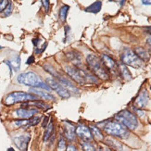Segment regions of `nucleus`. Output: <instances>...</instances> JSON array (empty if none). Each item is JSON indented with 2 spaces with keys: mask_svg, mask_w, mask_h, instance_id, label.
<instances>
[{
  "mask_svg": "<svg viewBox=\"0 0 151 151\" xmlns=\"http://www.w3.org/2000/svg\"><path fill=\"white\" fill-rule=\"evenodd\" d=\"M65 73H66L73 81L77 83L84 85L86 83H97V78L89 71L83 69H79L74 66H65Z\"/></svg>",
  "mask_w": 151,
  "mask_h": 151,
  "instance_id": "obj_1",
  "label": "nucleus"
},
{
  "mask_svg": "<svg viewBox=\"0 0 151 151\" xmlns=\"http://www.w3.org/2000/svg\"><path fill=\"white\" fill-rule=\"evenodd\" d=\"M86 61L90 70L96 77L105 81L109 80V73L107 70V68L105 67V65L103 64L100 58L96 57V55L90 54L86 57Z\"/></svg>",
  "mask_w": 151,
  "mask_h": 151,
  "instance_id": "obj_2",
  "label": "nucleus"
},
{
  "mask_svg": "<svg viewBox=\"0 0 151 151\" xmlns=\"http://www.w3.org/2000/svg\"><path fill=\"white\" fill-rule=\"evenodd\" d=\"M18 82L22 84L28 85V86H32L34 88H39V89H45V90H50V87L47 85V83H44L40 77L36 73H22L18 76Z\"/></svg>",
  "mask_w": 151,
  "mask_h": 151,
  "instance_id": "obj_3",
  "label": "nucleus"
},
{
  "mask_svg": "<svg viewBox=\"0 0 151 151\" xmlns=\"http://www.w3.org/2000/svg\"><path fill=\"white\" fill-rule=\"evenodd\" d=\"M115 119L129 130H134L138 126V121H137L136 116L127 109L120 111L117 115H115Z\"/></svg>",
  "mask_w": 151,
  "mask_h": 151,
  "instance_id": "obj_4",
  "label": "nucleus"
},
{
  "mask_svg": "<svg viewBox=\"0 0 151 151\" xmlns=\"http://www.w3.org/2000/svg\"><path fill=\"white\" fill-rule=\"evenodd\" d=\"M35 100H38V96L32 94L18 91V92H12V93L6 96L5 97L4 103L9 106V105H13L19 102H28V101H35Z\"/></svg>",
  "mask_w": 151,
  "mask_h": 151,
  "instance_id": "obj_5",
  "label": "nucleus"
},
{
  "mask_svg": "<svg viewBox=\"0 0 151 151\" xmlns=\"http://www.w3.org/2000/svg\"><path fill=\"white\" fill-rule=\"evenodd\" d=\"M104 131L108 134L121 137V138H127L129 136V132L125 126H123L119 122H109L104 127Z\"/></svg>",
  "mask_w": 151,
  "mask_h": 151,
  "instance_id": "obj_6",
  "label": "nucleus"
},
{
  "mask_svg": "<svg viewBox=\"0 0 151 151\" xmlns=\"http://www.w3.org/2000/svg\"><path fill=\"white\" fill-rule=\"evenodd\" d=\"M44 68H45V70L47 71V73H49L51 75H53L55 78H56V80L60 83L62 86L66 89V90H68L69 92H71V93H78L79 92V90H78V88H76L74 85L71 83V82L70 81V80H68L67 78H65L63 75H61L60 73H58L57 70H55L53 68H52L50 65H48V64H45L44 65Z\"/></svg>",
  "mask_w": 151,
  "mask_h": 151,
  "instance_id": "obj_7",
  "label": "nucleus"
},
{
  "mask_svg": "<svg viewBox=\"0 0 151 151\" xmlns=\"http://www.w3.org/2000/svg\"><path fill=\"white\" fill-rule=\"evenodd\" d=\"M122 61L123 64L128 65L133 68H141L143 66V61L136 56L134 50L125 48L122 54Z\"/></svg>",
  "mask_w": 151,
  "mask_h": 151,
  "instance_id": "obj_8",
  "label": "nucleus"
},
{
  "mask_svg": "<svg viewBox=\"0 0 151 151\" xmlns=\"http://www.w3.org/2000/svg\"><path fill=\"white\" fill-rule=\"evenodd\" d=\"M45 81H47V83L50 87V89H53L54 91H56L57 94L60 97H62V98L70 97V92L65 89L62 85L56 80V79L52 78V77H50V78L48 77V78H47V80H45Z\"/></svg>",
  "mask_w": 151,
  "mask_h": 151,
  "instance_id": "obj_9",
  "label": "nucleus"
},
{
  "mask_svg": "<svg viewBox=\"0 0 151 151\" xmlns=\"http://www.w3.org/2000/svg\"><path fill=\"white\" fill-rule=\"evenodd\" d=\"M66 57L68 60L73 63V66L82 69L83 64V57L81 55V53L75 51V50H70L66 53Z\"/></svg>",
  "mask_w": 151,
  "mask_h": 151,
  "instance_id": "obj_10",
  "label": "nucleus"
},
{
  "mask_svg": "<svg viewBox=\"0 0 151 151\" xmlns=\"http://www.w3.org/2000/svg\"><path fill=\"white\" fill-rule=\"evenodd\" d=\"M149 101V95L147 89H143L138 96H136L134 100V106L136 108H138L139 109H142L144 108H146L148 104Z\"/></svg>",
  "mask_w": 151,
  "mask_h": 151,
  "instance_id": "obj_11",
  "label": "nucleus"
},
{
  "mask_svg": "<svg viewBox=\"0 0 151 151\" xmlns=\"http://www.w3.org/2000/svg\"><path fill=\"white\" fill-rule=\"evenodd\" d=\"M100 60H102L103 64L105 65V67L107 68L108 70L111 71V73H119V67H118V64L116 63V61L113 60L112 58H110L108 55L103 54L100 58Z\"/></svg>",
  "mask_w": 151,
  "mask_h": 151,
  "instance_id": "obj_12",
  "label": "nucleus"
},
{
  "mask_svg": "<svg viewBox=\"0 0 151 151\" xmlns=\"http://www.w3.org/2000/svg\"><path fill=\"white\" fill-rule=\"evenodd\" d=\"M76 134L83 141H90L93 139V135L91 134L90 128L84 124H79L76 128Z\"/></svg>",
  "mask_w": 151,
  "mask_h": 151,
  "instance_id": "obj_13",
  "label": "nucleus"
},
{
  "mask_svg": "<svg viewBox=\"0 0 151 151\" xmlns=\"http://www.w3.org/2000/svg\"><path fill=\"white\" fill-rule=\"evenodd\" d=\"M13 141H14L16 147L22 151H26L27 149V146H28V143L30 141V134H22V135H19V136H15L13 138Z\"/></svg>",
  "mask_w": 151,
  "mask_h": 151,
  "instance_id": "obj_14",
  "label": "nucleus"
},
{
  "mask_svg": "<svg viewBox=\"0 0 151 151\" xmlns=\"http://www.w3.org/2000/svg\"><path fill=\"white\" fill-rule=\"evenodd\" d=\"M37 112L38 110L36 109H19L14 111V115L22 120H29Z\"/></svg>",
  "mask_w": 151,
  "mask_h": 151,
  "instance_id": "obj_15",
  "label": "nucleus"
},
{
  "mask_svg": "<svg viewBox=\"0 0 151 151\" xmlns=\"http://www.w3.org/2000/svg\"><path fill=\"white\" fill-rule=\"evenodd\" d=\"M105 144H106L108 147H111L116 151H123L124 150L123 144L121 143L119 140L113 138V137H107V138L105 139Z\"/></svg>",
  "mask_w": 151,
  "mask_h": 151,
  "instance_id": "obj_16",
  "label": "nucleus"
},
{
  "mask_svg": "<svg viewBox=\"0 0 151 151\" xmlns=\"http://www.w3.org/2000/svg\"><path fill=\"white\" fill-rule=\"evenodd\" d=\"M64 133H65V136L67 137L68 140L73 141L75 138L76 128L74 127L73 124H71L68 122H64Z\"/></svg>",
  "mask_w": 151,
  "mask_h": 151,
  "instance_id": "obj_17",
  "label": "nucleus"
},
{
  "mask_svg": "<svg viewBox=\"0 0 151 151\" xmlns=\"http://www.w3.org/2000/svg\"><path fill=\"white\" fill-rule=\"evenodd\" d=\"M41 118L40 117H35V118H32V119L29 120H19V121H15L14 124L16 126L19 127H29V126H34L35 124H37L39 122H40Z\"/></svg>",
  "mask_w": 151,
  "mask_h": 151,
  "instance_id": "obj_18",
  "label": "nucleus"
},
{
  "mask_svg": "<svg viewBox=\"0 0 151 151\" xmlns=\"http://www.w3.org/2000/svg\"><path fill=\"white\" fill-rule=\"evenodd\" d=\"M30 92L32 93V95H35L38 97H42L45 100H55V96H53L51 94L47 93V92H45L42 89H39V88H31Z\"/></svg>",
  "mask_w": 151,
  "mask_h": 151,
  "instance_id": "obj_19",
  "label": "nucleus"
},
{
  "mask_svg": "<svg viewBox=\"0 0 151 151\" xmlns=\"http://www.w3.org/2000/svg\"><path fill=\"white\" fill-rule=\"evenodd\" d=\"M118 67H119V71L121 75L122 76V78L125 81H131L132 80V74H131L130 70H128V68L126 67L125 64H123L122 62L118 64Z\"/></svg>",
  "mask_w": 151,
  "mask_h": 151,
  "instance_id": "obj_20",
  "label": "nucleus"
},
{
  "mask_svg": "<svg viewBox=\"0 0 151 151\" xmlns=\"http://www.w3.org/2000/svg\"><path fill=\"white\" fill-rule=\"evenodd\" d=\"M134 53L136 54V56L138 57L140 60L142 61H147L149 60V58H150V55L148 54V52L145 49V48H143V47H135L134 48Z\"/></svg>",
  "mask_w": 151,
  "mask_h": 151,
  "instance_id": "obj_21",
  "label": "nucleus"
},
{
  "mask_svg": "<svg viewBox=\"0 0 151 151\" xmlns=\"http://www.w3.org/2000/svg\"><path fill=\"white\" fill-rule=\"evenodd\" d=\"M22 106H35L40 109H50V106L47 104H45V102L41 101V100H35V101H28L26 103H23Z\"/></svg>",
  "mask_w": 151,
  "mask_h": 151,
  "instance_id": "obj_22",
  "label": "nucleus"
},
{
  "mask_svg": "<svg viewBox=\"0 0 151 151\" xmlns=\"http://www.w3.org/2000/svg\"><path fill=\"white\" fill-rule=\"evenodd\" d=\"M101 8H102V2L96 1L93 4H91L89 6H87V8L85 9V11L90 12V13H98L100 11Z\"/></svg>",
  "mask_w": 151,
  "mask_h": 151,
  "instance_id": "obj_23",
  "label": "nucleus"
},
{
  "mask_svg": "<svg viewBox=\"0 0 151 151\" xmlns=\"http://www.w3.org/2000/svg\"><path fill=\"white\" fill-rule=\"evenodd\" d=\"M90 131H91V134L93 135L94 138H96V140L98 141H101V140H104V136L102 134V133L100 132V130L98 129L96 126H94V125H91L90 127Z\"/></svg>",
  "mask_w": 151,
  "mask_h": 151,
  "instance_id": "obj_24",
  "label": "nucleus"
},
{
  "mask_svg": "<svg viewBox=\"0 0 151 151\" xmlns=\"http://www.w3.org/2000/svg\"><path fill=\"white\" fill-rule=\"evenodd\" d=\"M9 62L12 66V69L15 71H18L19 70V68H21V58H19V56L15 55L13 58H11Z\"/></svg>",
  "mask_w": 151,
  "mask_h": 151,
  "instance_id": "obj_25",
  "label": "nucleus"
},
{
  "mask_svg": "<svg viewBox=\"0 0 151 151\" xmlns=\"http://www.w3.org/2000/svg\"><path fill=\"white\" fill-rule=\"evenodd\" d=\"M54 131V124H53V122L50 121L47 124V129H45V134H44V141H47L50 137H51V134L53 133Z\"/></svg>",
  "mask_w": 151,
  "mask_h": 151,
  "instance_id": "obj_26",
  "label": "nucleus"
},
{
  "mask_svg": "<svg viewBox=\"0 0 151 151\" xmlns=\"http://www.w3.org/2000/svg\"><path fill=\"white\" fill-rule=\"evenodd\" d=\"M69 9H70V6L68 5H64L60 8V19L61 22H65V21H66Z\"/></svg>",
  "mask_w": 151,
  "mask_h": 151,
  "instance_id": "obj_27",
  "label": "nucleus"
},
{
  "mask_svg": "<svg viewBox=\"0 0 151 151\" xmlns=\"http://www.w3.org/2000/svg\"><path fill=\"white\" fill-rule=\"evenodd\" d=\"M81 145H82V148L83 151H96L95 146L88 141H83L81 143Z\"/></svg>",
  "mask_w": 151,
  "mask_h": 151,
  "instance_id": "obj_28",
  "label": "nucleus"
},
{
  "mask_svg": "<svg viewBox=\"0 0 151 151\" xmlns=\"http://www.w3.org/2000/svg\"><path fill=\"white\" fill-rule=\"evenodd\" d=\"M12 9H13V4H12V2H9L8 6H6V9L2 12V16L3 17H9V15H11Z\"/></svg>",
  "mask_w": 151,
  "mask_h": 151,
  "instance_id": "obj_29",
  "label": "nucleus"
},
{
  "mask_svg": "<svg viewBox=\"0 0 151 151\" xmlns=\"http://www.w3.org/2000/svg\"><path fill=\"white\" fill-rule=\"evenodd\" d=\"M65 147H66V141H65L63 136H60V138L58 143V149L60 151H63L65 149Z\"/></svg>",
  "mask_w": 151,
  "mask_h": 151,
  "instance_id": "obj_30",
  "label": "nucleus"
},
{
  "mask_svg": "<svg viewBox=\"0 0 151 151\" xmlns=\"http://www.w3.org/2000/svg\"><path fill=\"white\" fill-rule=\"evenodd\" d=\"M9 1H0V13L3 12V10L6 9V6H8Z\"/></svg>",
  "mask_w": 151,
  "mask_h": 151,
  "instance_id": "obj_31",
  "label": "nucleus"
},
{
  "mask_svg": "<svg viewBox=\"0 0 151 151\" xmlns=\"http://www.w3.org/2000/svg\"><path fill=\"white\" fill-rule=\"evenodd\" d=\"M42 3V5L45 6V11H48V9H49V1H47V0H43V1L41 2Z\"/></svg>",
  "mask_w": 151,
  "mask_h": 151,
  "instance_id": "obj_32",
  "label": "nucleus"
},
{
  "mask_svg": "<svg viewBox=\"0 0 151 151\" xmlns=\"http://www.w3.org/2000/svg\"><path fill=\"white\" fill-rule=\"evenodd\" d=\"M66 151H78L76 147L73 146V145H69L66 148Z\"/></svg>",
  "mask_w": 151,
  "mask_h": 151,
  "instance_id": "obj_33",
  "label": "nucleus"
},
{
  "mask_svg": "<svg viewBox=\"0 0 151 151\" xmlns=\"http://www.w3.org/2000/svg\"><path fill=\"white\" fill-rule=\"evenodd\" d=\"M35 62V57L34 56H31L28 60H27V61H26V64L27 65H30V64H32V63H34Z\"/></svg>",
  "mask_w": 151,
  "mask_h": 151,
  "instance_id": "obj_34",
  "label": "nucleus"
},
{
  "mask_svg": "<svg viewBox=\"0 0 151 151\" xmlns=\"http://www.w3.org/2000/svg\"><path fill=\"white\" fill-rule=\"evenodd\" d=\"M135 111H136V113L138 114L139 116H143L144 114H145V112H144V110L139 109H135Z\"/></svg>",
  "mask_w": 151,
  "mask_h": 151,
  "instance_id": "obj_35",
  "label": "nucleus"
},
{
  "mask_svg": "<svg viewBox=\"0 0 151 151\" xmlns=\"http://www.w3.org/2000/svg\"><path fill=\"white\" fill-rule=\"evenodd\" d=\"M5 63L9 66V71H10V75H11V74H12V66H11V64H10L9 60H6V61H5Z\"/></svg>",
  "mask_w": 151,
  "mask_h": 151,
  "instance_id": "obj_36",
  "label": "nucleus"
},
{
  "mask_svg": "<svg viewBox=\"0 0 151 151\" xmlns=\"http://www.w3.org/2000/svg\"><path fill=\"white\" fill-rule=\"evenodd\" d=\"M39 42H40V39H39V38H35V39H34V40H32V44H34L35 47H37Z\"/></svg>",
  "mask_w": 151,
  "mask_h": 151,
  "instance_id": "obj_37",
  "label": "nucleus"
},
{
  "mask_svg": "<svg viewBox=\"0 0 151 151\" xmlns=\"http://www.w3.org/2000/svg\"><path fill=\"white\" fill-rule=\"evenodd\" d=\"M147 43L150 45V47H151V35L147 38Z\"/></svg>",
  "mask_w": 151,
  "mask_h": 151,
  "instance_id": "obj_38",
  "label": "nucleus"
},
{
  "mask_svg": "<svg viewBox=\"0 0 151 151\" xmlns=\"http://www.w3.org/2000/svg\"><path fill=\"white\" fill-rule=\"evenodd\" d=\"M142 3L144 5H151V2L150 1H142Z\"/></svg>",
  "mask_w": 151,
  "mask_h": 151,
  "instance_id": "obj_39",
  "label": "nucleus"
},
{
  "mask_svg": "<svg viewBox=\"0 0 151 151\" xmlns=\"http://www.w3.org/2000/svg\"><path fill=\"white\" fill-rule=\"evenodd\" d=\"M47 120H48L47 118H45V121H44V123H43V126H44V127L45 126V124H47Z\"/></svg>",
  "mask_w": 151,
  "mask_h": 151,
  "instance_id": "obj_40",
  "label": "nucleus"
},
{
  "mask_svg": "<svg viewBox=\"0 0 151 151\" xmlns=\"http://www.w3.org/2000/svg\"><path fill=\"white\" fill-rule=\"evenodd\" d=\"M147 31L149 32V34H151V26H150V27H148V28H147Z\"/></svg>",
  "mask_w": 151,
  "mask_h": 151,
  "instance_id": "obj_41",
  "label": "nucleus"
},
{
  "mask_svg": "<svg viewBox=\"0 0 151 151\" xmlns=\"http://www.w3.org/2000/svg\"><path fill=\"white\" fill-rule=\"evenodd\" d=\"M123 4H124V1H122V2H121V5H122H122H123Z\"/></svg>",
  "mask_w": 151,
  "mask_h": 151,
  "instance_id": "obj_42",
  "label": "nucleus"
},
{
  "mask_svg": "<svg viewBox=\"0 0 151 151\" xmlns=\"http://www.w3.org/2000/svg\"><path fill=\"white\" fill-rule=\"evenodd\" d=\"M104 151H111V150H110V149H105Z\"/></svg>",
  "mask_w": 151,
  "mask_h": 151,
  "instance_id": "obj_43",
  "label": "nucleus"
},
{
  "mask_svg": "<svg viewBox=\"0 0 151 151\" xmlns=\"http://www.w3.org/2000/svg\"><path fill=\"white\" fill-rule=\"evenodd\" d=\"M2 48V47H1V45H0V49H1Z\"/></svg>",
  "mask_w": 151,
  "mask_h": 151,
  "instance_id": "obj_44",
  "label": "nucleus"
}]
</instances>
